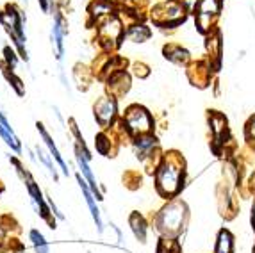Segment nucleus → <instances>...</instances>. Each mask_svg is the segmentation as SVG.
Returning <instances> with one entry per match:
<instances>
[{
    "mask_svg": "<svg viewBox=\"0 0 255 253\" xmlns=\"http://www.w3.org/2000/svg\"><path fill=\"white\" fill-rule=\"evenodd\" d=\"M180 175H182V166L166 157L157 171V187L161 194L171 196L177 193L180 189Z\"/></svg>",
    "mask_w": 255,
    "mask_h": 253,
    "instance_id": "f257e3e1",
    "label": "nucleus"
},
{
    "mask_svg": "<svg viewBox=\"0 0 255 253\" xmlns=\"http://www.w3.org/2000/svg\"><path fill=\"white\" fill-rule=\"evenodd\" d=\"M0 20L4 23L5 30L9 32V36L14 39L20 55L23 59H27V50H25V36H23V27H21V16L18 14V11L14 7L9 5L7 11L0 14Z\"/></svg>",
    "mask_w": 255,
    "mask_h": 253,
    "instance_id": "f03ea898",
    "label": "nucleus"
},
{
    "mask_svg": "<svg viewBox=\"0 0 255 253\" xmlns=\"http://www.w3.org/2000/svg\"><path fill=\"white\" fill-rule=\"evenodd\" d=\"M125 123H127V128L132 134L141 135V134H148L150 125H152V118H150V114L143 107L134 106L127 111Z\"/></svg>",
    "mask_w": 255,
    "mask_h": 253,
    "instance_id": "7ed1b4c3",
    "label": "nucleus"
},
{
    "mask_svg": "<svg viewBox=\"0 0 255 253\" xmlns=\"http://www.w3.org/2000/svg\"><path fill=\"white\" fill-rule=\"evenodd\" d=\"M180 223H182V205L180 203H171L170 207H166L164 211L159 216V228L164 232H175L179 230Z\"/></svg>",
    "mask_w": 255,
    "mask_h": 253,
    "instance_id": "20e7f679",
    "label": "nucleus"
},
{
    "mask_svg": "<svg viewBox=\"0 0 255 253\" xmlns=\"http://www.w3.org/2000/svg\"><path fill=\"white\" fill-rule=\"evenodd\" d=\"M115 113H116L115 98H102V100H98L97 106H95V116H97L98 123L102 126H107L113 122Z\"/></svg>",
    "mask_w": 255,
    "mask_h": 253,
    "instance_id": "39448f33",
    "label": "nucleus"
},
{
    "mask_svg": "<svg viewBox=\"0 0 255 253\" xmlns=\"http://www.w3.org/2000/svg\"><path fill=\"white\" fill-rule=\"evenodd\" d=\"M220 11L218 0H200L198 2V27L207 30L211 27V16Z\"/></svg>",
    "mask_w": 255,
    "mask_h": 253,
    "instance_id": "423d86ee",
    "label": "nucleus"
},
{
    "mask_svg": "<svg viewBox=\"0 0 255 253\" xmlns=\"http://www.w3.org/2000/svg\"><path fill=\"white\" fill-rule=\"evenodd\" d=\"M77 180H79V186H81L82 193H84V196H86V203L90 207L91 216H93L95 223H97V227H98V232H102V220H100V212H98V207H97V203H95L93 191L88 187V182H86L81 175H77Z\"/></svg>",
    "mask_w": 255,
    "mask_h": 253,
    "instance_id": "0eeeda50",
    "label": "nucleus"
},
{
    "mask_svg": "<svg viewBox=\"0 0 255 253\" xmlns=\"http://www.w3.org/2000/svg\"><path fill=\"white\" fill-rule=\"evenodd\" d=\"M64 32L66 29L63 27V20L61 16L57 14L54 21V27H52V39L55 43V54H57V59H63V54H64V45H63V39H64Z\"/></svg>",
    "mask_w": 255,
    "mask_h": 253,
    "instance_id": "6e6552de",
    "label": "nucleus"
},
{
    "mask_svg": "<svg viewBox=\"0 0 255 253\" xmlns=\"http://www.w3.org/2000/svg\"><path fill=\"white\" fill-rule=\"evenodd\" d=\"M155 137H152V135L148 134H141L137 135L136 143H134V148H136V153L139 159H145V157H148L150 153H152L153 146H155Z\"/></svg>",
    "mask_w": 255,
    "mask_h": 253,
    "instance_id": "1a4fd4ad",
    "label": "nucleus"
},
{
    "mask_svg": "<svg viewBox=\"0 0 255 253\" xmlns=\"http://www.w3.org/2000/svg\"><path fill=\"white\" fill-rule=\"evenodd\" d=\"M38 130H39V134L43 135V141H45V144L48 146V150H50V153H52V157H54L55 160H57V164L61 166V169H63V173L68 177L70 175V171H68V168H66V164H64V160H63V157H61V153H59V150H57V146L54 144V141H52V137L48 135V132L43 128V125H39L38 123Z\"/></svg>",
    "mask_w": 255,
    "mask_h": 253,
    "instance_id": "9d476101",
    "label": "nucleus"
},
{
    "mask_svg": "<svg viewBox=\"0 0 255 253\" xmlns=\"http://www.w3.org/2000/svg\"><path fill=\"white\" fill-rule=\"evenodd\" d=\"M128 39H132L134 43H143L145 39L150 38V30L145 25H132L127 32Z\"/></svg>",
    "mask_w": 255,
    "mask_h": 253,
    "instance_id": "9b49d317",
    "label": "nucleus"
},
{
    "mask_svg": "<svg viewBox=\"0 0 255 253\" xmlns=\"http://www.w3.org/2000/svg\"><path fill=\"white\" fill-rule=\"evenodd\" d=\"M130 225H132V230H134V234H136L137 239H139V241H145L146 227H145V221H143V218H141L139 214H132Z\"/></svg>",
    "mask_w": 255,
    "mask_h": 253,
    "instance_id": "f8f14e48",
    "label": "nucleus"
},
{
    "mask_svg": "<svg viewBox=\"0 0 255 253\" xmlns=\"http://www.w3.org/2000/svg\"><path fill=\"white\" fill-rule=\"evenodd\" d=\"M30 241H32V245H34L36 253H48V245L43 234H39L38 230H30Z\"/></svg>",
    "mask_w": 255,
    "mask_h": 253,
    "instance_id": "ddd939ff",
    "label": "nucleus"
},
{
    "mask_svg": "<svg viewBox=\"0 0 255 253\" xmlns=\"http://www.w3.org/2000/svg\"><path fill=\"white\" fill-rule=\"evenodd\" d=\"M0 135H2V139L5 141V143L9 144V146L13 148L14 152H20V141H18V137L14 135V132L7 130L2 123H0Z\"/></svg>",
    "mask_w": 255,
    "mask_h": 253,
    "instance_id": "4468645a",
    "label": "nucleus"
},
{
    "mask_svg": "<svg viewBox=\"0 0 255 253\" xmlns=\"http://www.w3.org/2000/svg\"><path fill=\"white\" fill-rule=\"evenodd\" d=\"M230 250H232V241H230L229 232H221L216 253H230Z\"/></svg>",
    "mask_w": 255,
    "mask_h": 253,
    "instance_id": "2eb2a0df",
    "label": "nucleus"
},
{
    "mask_svg": "<svg viewBox=\"0 0 255 253\" xmlns=\"http://www.w3.org/2000/svg\"><path fill=\"white\" fill-rule=\"evenodd\" d=\"M21 2H25V4H27V0H21Z\"/></svg>",
    "mask_w": 255,
    "mask_h": 253,
    "instance_id": "dca6fc26",
    "label": "nucleus"
},
{
    "mask_svg": "<svg viewBox=\"0 0 255 253\" xmlns=\"http://www.w3.org/2000/svg\"><path fill=\"white\" fill-rule=\"evenodd\" d=\"M109 2H111V0H109Z\"/></svg>",
    "mask_w": 255,
    "mask_h": 253,
    "instance_id": "f3484780",
    "label": "nucleus"
}]
</instances>
